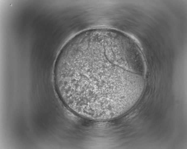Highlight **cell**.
Masks as SVG:
<instances>
[{"label":"cell","mask_w":187,"mask_h":149,"mask_svg":"<svg viewBox=\"0 0 187 149\" xmlns=\"http://www.w3.org/2000/svg\"><path fill=\"white\" fill-rule=\"evenodd\" d=\"M103 48L88 50L77 54L68 70L75 89L93 98L105 100L120 93L131 80L130 74L120 78L126 71L118 67L115 55Z\"/></svg>","instance_id":"6da1fadb"}]
</instances>
